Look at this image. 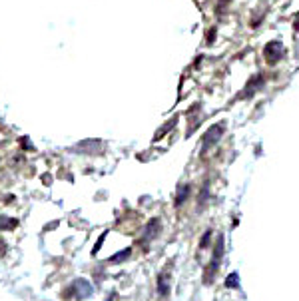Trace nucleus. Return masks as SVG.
Listing matches in <instances>:
<instances>
[{
  "label": "nucleus",
  "mask_w": 299,
  "mask_h": 301,
  "mask_svg": "<svg viewBox=\"0 0 299 301\" xmlns=\"http://www.w3.org/2000/svg\"><path fill=\"white\" fill-rule=\"evenodd\" d=\"M16 220L14 217H6V215H0V232L2 230H14L16 228Z\"/></svg>",
  "instance_id": "0eeeda50"
},
{
  "label": "nucleus",
  "mask_w": 299,
  "mask_h": 301,
  "mask_svg": "<svg viewBox=\"0 0 299 301\" xmlns=\"http://www.w3.org/2000/svg\"><path fill=\"white\" fill-rule=\"evenodd\" d=\"M209 237H211V232H206V235H204V237H202V243H200V245H202V248H204V245H206L207 241H209Z\"/></svg>",
  "instance_id": "9d476101"
},
{
  "label": "nucleus",
  "mask_w": 299,
  "mask_h": 301,
  "mask_svg": "<svg viewBox=\"0 0 299 301\" xmlns=\"http://www.w3.org/2000/svg\"><path fill=\"white\" fill-rule=\"evenodd\" d=\"M224 132H226V126H224V124H213V126L206 132V136H204V146H202V150L206 152V150H209L213 144H218L220 138L224 136Z\"/></svg>",
  "instance_id": "f03ea898"
},
{
  "label": "nucleus",
  "mask_w": 299,
  "mask_h": 301,
  "mask_svg": "<svg viewBox=\"0 0 299 301\" xmlns=\"http://www.w3.org/2000/svg\"><path fill=\"white\" fill-rule=\"evenodd\" d=\"M187 196H189V185H180V189H178V194H176V202H174V204L180 208L185 200H187Z\"/></svg>",
  "instance_id": "423d86ee"
},
{
  "label": "nucleus",
  "mask_w": 299,
  "mask_h": 301,
  "mask_svg": "<svg viewBox=\"0 0 299 301\" xmlns=\"http://www.w3.org/2000/svg\"><path fill=\"white\" fill-rule=\"evenodd\" d=\"M237 273H231V276H228V281H226V285L228 287H237Z\"/></svg>",
  "instance_id": "1a4fd4ad"
},
{
  "label": "nucleus",
  "mask_w": 299,
  "mask_h": 301,
  "mask_svg": "<svg viewBox=\"0 0 299 301\" xmlns=\"http://www.w3.org/2000/svg\"><path fill=\"white\" fill-rule=\"evenodd\" d=\"M78 150H80L82 154H88V156H92V154H96V152H100V150H102V142H96V140H86V142L78 144Z\"/></svg>",
  "instance_id": "20e7f679"
},
{
  "label": "nucleus",
  "mask_w": 299,
  "mask_h": 301,
  "mask_svg": "<svg viewBox=\"0 0 299 301\" xmlns=\"http://www.w3.org/2000/svg\"><path fill=\"white\" fill-rule=\"evenodd\" d=\"M158 291H160V297H168L170 295V281H168V276H160L158 278Z\"/></svg>",
  "instance_id": "39448f33"
},
{
  "label": "nucleus",
  "mask_w": 299,
  "mask_h": 301,
  "mask_svg": "<svg viewBox=\"0 0 299 301\" xmlns=\"http://www.w3.org/2000/svg\"><path fill=\"white\" fill-rule=\"evenodd\" d=\"M160 230H161L160 217H152V220L148 222L146 230H144V241H152V239H156L158 233H160Z\"/></svg>",
  "instance_id": "7ed1b4c3"
},
{
  "label": "nucleus",
  "mask_w": 299,
  "mask_h": 301,
  "mask_svg": "<svg viewBox=\"0 0 299 301\" xmlns=\"http://www.w3.org/2000/svg\"><path fill=\"white\" fill-rule=\"evenodd\" d=\"M130 254H132L130 250H124V252H120V254H116L114 257H110V261H112V263H120V261H124V259H128V257H130Z\"/></svg>",
  "instance_id": "6e6552de"
},
{
  "label": "nucleus",
  "mask_w": 299,
  "mask_h": 301,
  "mask_svg": "<svg viewBox=\"0 0 299 301\" xmlns=\"http://www.w3.org/2000/svg\"><path fill=\"white\" fill-rule=\"evenodd\" d=\"M68 297H78V299H86L92 295V285L86 281V279H78L74 281V285L66 291Z\"/></svg>",
  "instance_id": "f257e3e1"
}]
</instances>
